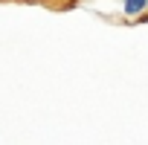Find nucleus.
Masks as SVG:
<instances>
[{
	"label": "nucleus",
	"mask_w": 148,
	"mask_h": 145,
	"mask_svg": "<svg viewBox=\"0 0 148 145\" xmlns=\"http://www.w3.org/2000/svg\"><path fill=\"white\" fill-rule=\"evenodd\" d=\"M148 12V0H122V15L125 18H139Z\"/></svg>",
	"instance_id": "obj_1"
}]
</instances>
